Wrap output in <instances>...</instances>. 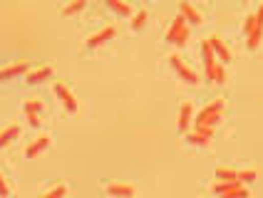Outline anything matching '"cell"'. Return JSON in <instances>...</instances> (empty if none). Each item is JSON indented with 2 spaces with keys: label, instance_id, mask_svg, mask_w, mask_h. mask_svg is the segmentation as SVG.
<instances>
[{
  "label": "cell",
  "instance_id": "1",
  "mask_svg": "<svg viewBox=\"0 0 263 198\" xmlns=\"http://www.w3.org/2000/svg\"><path fill=\"white\" fill-rule=\"evenodd\" d=\"M221 112H224V102L216 99V102H211L208 107H204L194 121H196V126H214V124L221 121Z\"/></svg>",
  "mask_w": 263,
  "mask_h": 198
},
{
  "label": "cell",
  "instance_id": "2",
  "mask_svg": "<svg viewBox=\"0 0 263 198\" xmlns=\"http://www.w3.org/2000/svg\"><path fill=\"white\" fill-rule=\"evenodd\" d=\"M167 40H169V42H174V45H187L189 25H187V20L181 18V15H176V18L171 20V25L167 27Z\"/></svg>",
  "mask_w": 263,
  "mask_h": 198
},
{
  "label": "cell",
  "instance_id": "3",
  "mask_svg": "<svg viewBox=\"0 0 263 198\" xmlns=\"http://www.w3.org/2000/svg\"><path fill=\"white\" fill-rule=\"evenodd\" d=\"M214 191H216L221 198H248V191L241 186V181H233V183L219 181V183L214 186Z\"/></svg>",
  "mask_w": 263,
  "mask_h": 198
},
{
  "label": "cell",
  "instance_id": "4",
  "mask_svg": "<svg viewBox=\"0 0 263 198\" xmlns=\"http://www.w3.org/2000/svg\"><path fill=\"white\" fill-rule=\"evenodd\" d=\"M169 62H171V67L179 72V77L184 79V82H189V84H196V82H199V75H196L191 67H187L179 55H169Z\"/></svg>",
  "mask_w": 263,
  "mask_h": 198
},
{
  "label": "cell",
  "instance_id": "5",
  "mask_svg": "<svg viewBox=\"0 0 263 198\" xmlns=\"http://www.w3.org/2000/svg\"><path fill=\"white\" fill-rule=\"evenodd\" d=\"M214 139V126H194L187 134L189 144H211Z\"/></svg>",
  "mask_w": 263,
  "mask_h": 198
},
{
  "label": "cell",
  "instance_id": "6",
  "mask_svg": "<svg viewBox=\"0 0 263 198\" xmlns=\"http://www.w3.org/2000/svg\"><path fill=\"white\" fill-rule=\"evenodd\" d=\"M117 35V27L114 25H107V27H102L99 32H94L87 38V47H99L102 42H107V40H112Z\"/></svg>",
  "mask_w": 263,
  "mask_h": 198
},
{
  "label": "cell",
  "instance_id": "7",
  "mask_svg": "<svg viewBox=\"0 0 263 198\" xmlns=\"http://www.w3.org/2000/svg\"><path fill=\"white\" fill-rule=\"evenodd\" d=\"M55 94L60 97V102L65 104V109H67V112H77V99H75V94L65 87V84H60V82H57L55 84Z\"/></svg>",
  "mask_w": 263,
  "mask_h": 198
},
{
  "label": "cell",
  "instance_id": "8",
  "mask_svg": "<svg viewBox=\"0 0 263 198\" xmlns=\"http://www.w3.org/2000/svg\"><path fill=\"white\" fill-rule=\"evenodd\" d=\"M47 146H50V137H47V134H40L33 144H28V146H25V156H28V158L38 156V154H42Z\"/></svg>",
  "mask_w": 263,
  "mask_h": 198
},
{
  "label": "cell",
  "instance_id": "9",
  "mask_svg": "<svg viewBox=\"0 0 263 198\" xmlns=\"http://www.w3.org/2000/svg\"><path fill=\"white\" fill-rule=\"evenodd\" d=\"M104 191H107L110 196H117V198H132L134 196V186H129V183H110Z\"/></svg>",
  "mask_w": 263,
  "mask_h": 198
},
{
  "label": "cell",
  "instance_id": "10",
  "mask_svg": "<svg viewBox=\"0 0 263 198\" xmlns=\"http://www.w3.org/2000/svg\"><path fill=\"white\" fill-rule=\"evenodd\" d=\"M208 42H211V50H214V55H219V59H224V62H231V52H228V47H226L224 42H221V38H216V35H211L208 38Z\"/></svg>",
  "mask_w": 263,
  "mask_h": 198
},
{
  "label": "cell",
  "instance_id": "11",
  "mask_svg": "<svg viewBox=\"0 0 263 198\" xmlns=\"http://www.w3.org/2000/svg\"><path fill=\"white\" fill-rule=\"evenodd\" d=\"M28 72H30L28 62H15V64H8V67H3V79L20 77V75H28Z\"/></svg>",
  "mask_w": 263,
  "mask_h": 198
},
{
  "label": "cell",
  "instance_id": "12",
  "mask_svg": "<svg viewBox=\"0 0 263 198\" xmlns=\"http://www.w3.org/2000/svg\"><path fill=\"white\" fill-rule=\"evenodd\" d=\"M179 10H181V18L191 20L194 25H201V22H204V15H201V13H199L191 3H181V8H179Z\"/></svg>",
  "mask_w": 263,
  "mask_h": 198
},
{
  "label": "cell",
  "instance_id": "13",
  "mask_svg": "<svg viewBox=\"0 0 263 198\" xmlns=\"http://www.w3.org/2000/svg\"><path fill=\"white\" fill-rule=\"evenodd\" d=\"M25 77H28V84H40V82H45L47 77H52V67H38V70H30Z\"/></svg>",
  "mask_w": 263,
  "mask_h": 198
},
{
  "label": "cell",
  "instance_id": "14",
  "mask_svg": "<svg viewBox=\"0 0 263 198\" xmlns=\"http://www.w3.org/2000/svg\"><path fill=\"white\" fill-rule=\"evenodd\" d=\"M206 77L211 79V82H216V84H224L226 82V70H224V64H211V67H206Z\"/></svg>",
  "mask_w": 263,
  "mask_h": 198
},
{
  "label": "cell",
  "instance_id": "15",
  "mask_svg": "<svg viewBox=\"0 0 263 198\" xmlns=\"http://www.w3.org/2000/svg\"><path fill=\"white\" fill-rule=\"evenodd\" d=\"M20 137V126L18 124H10V126H5L3 131H0V146H8L13 139Z\"/></svg>",
  "mask_w": 263,
  "mask_h": 198
},
{
  "label": "cell",
  "instance_id": "16",
  "mask_svg": "<svg viewBox=\"0 0 263 198\" xmlns=\"http://www.w3.org/2000/svg\"><path fill=\"white\" fill-rule=\"evenodd\" d=\"M191 112H194V109H191V104H181V109H179V129H181V131H187L189 129V124H191Z\"/></svg>",
  "mask_w": 263,
  "mask_h": 198
},
{
  "label": "cell",
  "instance_id": "17",
  "mask_svg": "<svg viewBox=\"0 0 263 198\" xmlns=\"http://www.w3.org/2000/svg\"><path fill=\"white\" fill-rule=\"evenodd\" d=\"M216 178L224 181V183H233V181H239V171L226 169V166H219V169H216Z\"/></svg>",
  "mask_w": 263,
  "mask_h": 198
},
{
  "label": "cell",
  "instance_id": "18",
  "mask_svg": "<svg viewBox=\"0 0 263 198\" xmlns=\"http://www.w3.org/2000/svg\"><path fill=\"white\" fill-rule=\"evenodd\" d=\"M201 55H204V70L211 67V64H216V55H214V50H211V42L208 38L201 42Z\"/></svg>",
  "mask_w": 263,
  "mask_h": 198
},
{
  "label": "cell",
  "instance_id": "19",
  "mask_svg": "<svg viewBox=\"0 0 263 198\" xmlns=\"http://www.w3.org/2000/svg\"><path fill=\"white\" fill-rule=\"evenodd\" d=\"M107 5L112 8L114 13H119V15H132V8L127 3H122V0H107Z\"/></svg>",
  "mask_w": 263,
  "mask_h": 198
},
{
  "label": "cell",
  "instance_id": "20",
  "mask_svg": "<svg viewBox=\"0 0 263 198\" xmlns=\"http://www.w3.org/2000/svg\"><path fill=\"white\" fill-rule=\"evenodd\" d=\"M65 193H67V188H65V183H57L55 188H50L47 193H42L40 198H65Z\"/></svg>",
  "mask_w": 263,
  "mask_h": 198
},
{
  "label": "cell",
  "instance_id": "21",
  "mask_svg": "<svg viewBox=\"0 0 263 198\" xmlns=\"http://www.w3.org/2000/svg\"><path fill=\"white\" fill-rule=\"evenodd\" d=\"M80 10H85V0H77V3H70V5H65L62 8V15H75Z\"/></svg>",
  "mask_w": 263,
  "mask_h": 198
},
{
  "label": "cell",
  "instance_id": "22",
  "mask_svg": "<svg viewBox=\"0 0 263 198\" xmlns=\"http://www.w3.org/2000/svg\"><path fill=\"white\" fill-rule=\"evenodd\" d=\"M38 112H42V102H40V99L25 102V114H38Z\"/></svg>",
  "mask_w": 263,
  "mask_h": 198
},
{
  "label": "cell",
  "instance_id": "23",
  "mask_svg": "<svg viewBox=\"0 0 263 198\" xmlns=\"http://www.w3.org/2000/svg\"><path fill=\"white\" fill-rule=\"evenodd\" d=\"M144 22H147V10H139V13L132 18V27H134V30H142Z\"/></svg>",
  "mask_w": 263,
  "mask_h": 198
},
{
  "label": "cell",
  "instance_id": "24",
  "mask_svg": "<svg viewBox=\"0 0 263 198\" xmlns=\"http://www.w3.org/2000/svg\"><path fill=\"white\" fill-rule=\"evenodd\" d=\"M256 176H258V171H256V169H248V171H239V181H253Z\"/></svg>",
  "mask_w": 263,
  "mask_h": 198
},
{
  "label": "cell",
  "instance_id": "25",
  "mask_svg": "<svg viewBox=\"0 0 263 198\" xmlns=\"http://www.w3.org/2000/svg\"><path fill=\"white\" fill-rule=\"evenodd\" d=\"M8 193H10V188H8L5 178H3V174H0V196H8Z\"/></svg>",
  "mask_w": 263,
  "mask_h": 198
},
{
  "label": "cell",
  "instance_id": "26",
  "mask_svg": "<svg viewBox=\"0 0 263 198\" xmlns=\"http://www.w3.org/2000/svg\"><path fill=\"white\" fill-rule=\"evenodd\" d=\"M28 121H30L33 126H40V117H38V114H28Z\"/></svg>",
  "mask_w": 263,
  "mask_h": 198
},
{
  "label": "cell",
  "instance_id": "27",
  "mask_svg": "<svg viewBox=\"0 0 263 198\" xmlns=\"http://www.w3.org/2000/svg\"><path fill=\"white\" fill-rule=\"evenodd\" d=\"M0 82H3V70H0Z\"/></svg>",
  "mask_w": 263,
  "mask_h": 198
}]
</instances>
